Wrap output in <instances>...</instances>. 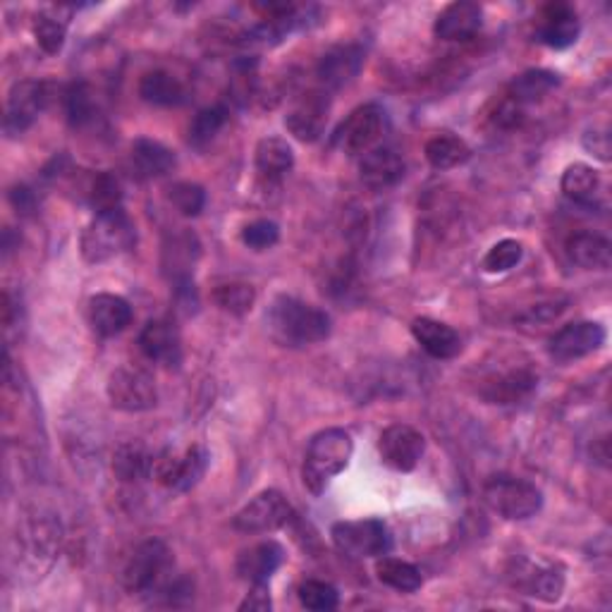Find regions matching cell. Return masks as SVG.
Segmentation results:
<instances>
[{
	"label": "cell",
	"mask_w": 612,
	"mask_h": 612,
	"mask_svg": "<svg viewBox=\"0 0 612 612\" xmlns=\"http://www.w3.org/2000/svg\"><path fill=\"white\" fill-rule=\"evenodd\" d=\"M268 328L283 345L302 347L323 343L331 335V316L302 299L280 295L268 309Z\"/></svg>",
	"instance_id": "6da1fadb"
},
{
	"label": "cell",
	"mask_w": 612,
	"mask_h": 612,
	"mask_svg": "<svg viewBox=\"0 0 612 612\" xmlns=\"http://www.w3.org/2000/svg\"><path fill=\"white\" fill-rule=\"evenodd\" d=\"M352 453V435L345 429H326L316 433L307 447L302 465V481L307 489L314 495H321L337 473L347 469Z\"/></svg>",
	"instance_id": "7a4b0ae2"
},
{
	"label": "cell",
	"mask_w": 612,
	"mask_h": 612,
	"mask_svg": "<svg viewBox=\"0 0 612 612\" xmlns=\"http://www.w3.org/2000/svg\"><path fill=\"white\" fill-rule=\"evenodd\" d=\"M136 242V228L122 206L96 214L82 232V256L86 264H106L130 252Z\"/></svg>",
	"instance_id": "3957f363"
},
{
	"label": "cell",
	"mask_w": 612,
	"mask_h": 612,
	"mask_svg": "<svg viewBox=\"0 0 612 612\" xmlns=\"http://www.w3.org/2000/svg\"><path fill=\"white\" fill-rule=\"evenodd\" d=\"M172 565L170 548L158 541L148 539L132 551L122 569V586L134 596H148L160 591Z\"/></svg>",
	"instance_id": "277c9868"
},
{
	"label": "cell",
	"mask_w": 612,
	"mask_h": 612,
	"mask_svg": "<svg viewBox=\"0 0 612 612\" xmlns=\"http://www.w3.org/2000/svg\"><path fill=\"white\" fill-rule=\"evenodd\" d=\"M483 501L495 515L509 521L533 517L543 507V493L531 481L517 477H491L483 483Z\"/></svg>",
	"instance_id": "5b68a950"
},
{
	"label": "cell",
	"mask_w": 612,
	"mask_h": 612,
	"mask_svg": "<svg viewBox=\"0 0 612 612\" xmlns=\"http://www.w3.org/2000/svg\"><path fill=\"white\" fill-rule=\"evenodd\" d=\"M206 467H208V453L202 445L187 447L184 453H178V449H164V453L154 455L152 477L156 479V483L164 485V489L184 493L202 481Z\"/></svg>",
	"instance_id": "8992f818"
},
{
	"label": "cell",
	"mask_w": 612,
	"mask_h": 612,
	"mask_svg": "<svg viewBox=\"0 0 612 612\" xmlns=\"http://www.w3.org/2000/svg\"><path fill=\"white\" fill-rule=\"evenodd\" d=\"M331 539L337 551L349 557H383L393 548L391 531L381 519L337 521L331 529Z\"/></svg>",
	"instance_id": "52a82bcc"
},
{
	"label": "cell",
	"mask_w": 612,
	"mask_h": 612,
	"mask_svg": "<svg viewBox=\"0 0 612 612\" xmlns=\"http://www.w3.org/2000/svg\"><path fill=\"white\" fill-rule=\"evenodd\" d=\"M385 110L376 104L359 106L349 112L347 120L335 132V144L349 156H364L376 148L385 134Z\"/></svg>",
	"instance_id": "ba28073f"
},
{
	"label": "cell",
	"mask_w": 612,
	"mask_h": 612,
	"mask_svg": "<svg viewBox=\"0 0 612 612\" xmlns=\"http://www.w3.org/2000/svg\"><path fill=\"white\" fill-rule=\"evenodd\" d=\"M108 399L120 411H148L158 403L156 381L152 373L136 367H122L110 373L108 379Z\"/></svg>",
	"instance_id": "9c48e42d"
},
{
	"label": "cell",
	"mask_w": 612,
	"mask_h": 612,
	"mask_svg": "<svg viewBox=\"0 0 612 612\" xmlns=\"http://www.w3.org/2000/svg\"><path fill=\"white\" fill-rule=\"evenodd\" d=\"M292 519V505L280 491L254 495L232 519V527L242 533H268L287 527Z\"/></svg>",
	"instance_id": "30bf717a"
},
{
	"label": "cell",
	"mask_w": 612,
	"mask_h": 612,
	"mask_svg": "<svg viewBox=\"0 0 612 612\" xmlns=\"http://www.w3.org/2000/svg\"><path fill=\"white\" fill-rule=\"evenodd\" d=\"M509 581L515 589L543 603H557L565 591V572L553 562L521 557L509 569Z\"/></svg>",
	"instance_id": "8fae6325"
},
{
	"label": "cell",
	"mask_w": 612,
	"mask_h": 612,
	"mask_svg": "<svg viewBox=\"0 0 612 612\" xmlns=\"http://www.w3.org/2000/svg\"><path fill=\"white\" fill-rule=\"evenodd\" d=\"M605 328L601 323L596 321H577V323H567V326H562L553 337L551 343H548V352L555 361H562V364H567V361H577L589 357L593 352H598L605 345Z\"/></svg>",
	"instance_id": "7c38bea8"
},
{
	"label": "cell",
	"mask_w": 612,
	"mask_h": 612,
	"mask_svg": "<svg viewBox=\"0 0 612 612\" xmlns=\"http://www.w3.org/2000/svg\"><path fill=\"white\" fill-rule=\"evenodd\" d=\"M379 453L385 467L395 471H415L427 453V439L407 423H393L381 433Z\"/></svg>",
	"instance_id": "4fadbf2b"
},
{
	"label": "cell",
	"mask_w": 612,
	"mask_h": 612,
	"mask_svg": "<svg viewBox=\"0 0 612 612\" xmlns=\"http://www.w3.org/2000/svg\"><path fill=\"white\" fill-rule=\"evenodd\" d=\"M46 84L44 82H34V80H24L12 86L8 94V108H5V120L3 128L10 136H17L27 132L34 120L39 118V112L46 106Z\"/></svg>",
	"instance_id": "5bb4252c"
},
{
	"label": "cell",
	"mask_w": 612,
	"mask_h": 612,
	"mask_svg": "<svg viewBox=\"0 0 612 612\" xmlns=\"http://www.w3.org/2000/svg\"><path fill=\"white\" fill-rule=\"evenodd\" d=\"M331 110V98L326 92H309L287 112L285 128L295 134L299 142H316L326 130Z\"/></svg>",
	"instance_id": "9a60e30c"
},
{
	"label": "cell",
	"mask_w": 612,
	"mask_h": 612,
	"mask_svg": "<svg viewBox=\"0 0 612 612\" xmlns=\"http://www.w3.org/2000/svg\"><path fill=\"white\" fill-rule=\"evenodd\" d=\"M405 170V158L388 146L371 148L359 160V180L373 192H385L397 182H403Z\"/></svg>",
	"instance_id": "2e32d148"
},
{
	"label": "cell",
	"mask_w": 612,
	"mask_h": 612,
	"mask_svg": "<svg viewBox=\"0 0 612 612\" xmlns=\"http://www.w3.org/2000/svg\"><path fill=\"white\" fill-rule=\"evenodd\" d=\"M581 34V22L577 10L567 3H551L541 10L539 15V41L551 48H569L577 44Z\"/></svg>",
	"instance_id": "e0dca14e"
},
{
	"label": "cell",
	"mask_w": 612,
	"mask_h": 612,
	"mask_svg": "<svg viewBox=\"0 0 612 612\" xmlns=\"http://www.w3.org/2000/svg\"><path fill=\"white\" fill-rule=\"evenodd\" d=\"M364 68V48L357 44L335 46L319 62V80L326 89H343Z\"/></svg>",
	"instance_id": "ac0fdd59"
},
{
	"label": "cell",
	"mask_w": 612,
	"mask_h": 612,
	"mask_svg": "<svg viewBox=\"0 0 612 612\" xmlns=\"http://www.w3.org/2000/svg\"><path fill=\"white\" fill-rule=\"evenodd\" d=\"M483 10L469 0L449 3L433 24V32L443 41H469L481 29Z\"/></svg>",
	"instance_id": "d6986e66"
},
{
	"label": "cell",
	"mask_w": 612,
	"mask_h": 612,
	"mask_svg": "<svg viewBox=\"0 0 612 612\" xmlns=\"http://www.w3.org/2000/svg\"><path fill=\"white\" fill-rule=\"evenodd\" d=\"M283 562H285V551L280 543L261 541L240 553L235 569L240 574V579L249 584H268V579L280 569Z\"/></svg>",
	"instance_id": "ffe728a7"
},
{
	"label": "cell",
	"mask_w": 612,
	"mask_h": 612,
	"mask_svg": "<svg viewBox=\"0 0 612 612\" xmlns=\"http://www.w3.org/2000/svg\"><path fill=\"white\" fill-rule=\"evenodd\" d=\"M89 323L104 337L120 335L132 323V307L120 295L101 292L89 299Z\"/></svg>",
	"instance_id": "44dd1931"
},
{
	"label": "cell",
	"mask_w": 612,
	"mask_h": 612,
	"mask_svg": "<svg viewBox=\"0 0 612 612\" xmlns=\"http://www.w3.org/2000/svg\"><path fill=\"white\" fill-rule=\"evenodd\" d=\"M411 335L421 345V349L433 359H453L461 352L459 333L447 323L433 319H417L411 323Z\"/></svg>",
	"instance_id": "7402d4cb"
},
{
	"label": "cell",
	"mask_w": 612,
	"mask_h": 612,
	"mask_svg": "<svg viewBox=\"0 0 612 612\" xmlns=\"http://www.w3.org/2000/svg\"><path fill=\"white\" fill-rule=\"evenodd\" d=\"M140 347L146 359L158 361V364L172 367L180 361V335L172 328L168 321H148L142 335H140Z\"/></svg>",
	"instance_id": "603a6c76"
},
{
	"label": "cell",
	"mask_w": 612,
	"mask_h": 612,
	"mask_svg": "<svg viewBox=\"0 0 612 612\" xmlns=\"http://www.w3.org/2000/svg\"><path fill=\"white\" fill-rule=\"evenodd\" d=\"M565 249L572 264L584 271H608L612 264V244L598 232H574Z\"/></svg>",
	"instance_id": "cb8c5ba5"
},
{
	"label": "cell",
	"mask_w": 612,
	"mask_h": 612,
	"mask_svg": "<svg viewBox=\"0 0 612 612\" xmlns=\"http://www.w3.org/2000/svg\"><path fill=\"white\" fill-rule=\"evenodd\" d=\"M70 17H72V8H68V5L46 8L34 17V36L44 53L56 56L62 51V46H65Z\"/></svg>",
	"instance_id": "d4e9b609"
},
{
	"label": "cell",
	"mask_w": 612,
	"mask_h": 612,
	"mask_svg": "<svg viewBox=\"0 0 612 612\" xmlns=\"http://www.w3.org/2000/svg\"><path fill=\"white\" fill-rule=\"evenodd\" d=\"M175 164H178V158H175V154L166 144L154 140H136L132 144V168L136 178H164V175H168L175 168Z\"/></svg>",
	"instance_id": "484cf974"
},
{
	"label": "cell",
	"mask_w": 612,
	"mask_h": 612,
	"mask_svg": "<svg viewBox=\"0 0 612 612\" xmlns=\"http://www.w3.org/2000/svg\"><path fill=\"white\" fill-rule=\"evenodd\" d=\"M295 166V152L280 136H266L256 144V170L264 180L285 178Z\"/></svg>",
	"instance_id": "4316f807"
},
{
	"label": "cell",
	"mask_w": 612,
	"mask_h": 612,
	"mask_svg": "<svg viewBox=\"0 0 612 612\" xmlns=\"http://www.w3.org/2000/svg\"><path fill=\"white\" fill-rule=\"evenodd\" d=\"M140 96L154 106H182L187 101V86L166 70L146 72L140 82Z\"/></svg>",
	"instance_id": "83f0119b"
},
{
	"label": "cell",
	"mask_w": 612,
	"mask_h": 612,
	"mask_svg": "<svg viewBox=\"0 0 612 612\" xmlns=\"http://www.w3.org/2000/svg\"><path fill=\"white\" fill-rule=\"evenodd\" d=\"M557 84H560L557 74L551 70H527L509 84L507 96L512 98V101H517L521 108H527L536 101H541V98H545Z\"/></svg>",
	"instance_id": "f1b7e54d"
},
{
	"label": "cell",
	"mask_w": 612,
	"mask_h": 612,
	"mask_svg": "<svg viewBox=\"0 0 612 612\" xmlns=\"http://www.w3.org/2000/svg\"><path fill=\"white\" fill-rule=\"evenodd\" d=\"M536 383H539V376H533L529 369H515L485 385L483 395L495 405H512L517 399L527 397L536 388Z\"/></svg>",
	"instance_id": "f546056e"
},
{
	"label": "cell",
	"mask_w": 612,
	"mask_h": 612,
	"mask_svg": "<svg viewBox=\"0 0 612 612\" xmlns=\"http://www.w3.org/2000/svg\"><path fill=\"white\" fill-rule=\"evenodd\" d=\"M152 465L154 455L142 443H122L112 453V473L120 481H136L144 477H152Z\"/></svg>",
	"instance_id": "4dcf8cb0"
},
{
	"label": "cell",
	"mask_w": 612,
	"mask_h": 612,
	"mask_svg": "<svg viewBox=\"0 0 612 612\" xmlns=\"http://www.w3.org/2000/svg\"><path fill=\"white\" fill-rule=\"evenodd\" d=\"M423 154H427V160L435 170H449L467 164L471 156V148L467 146L465 140L445 132L431 136L427 146H423Z\"/></svg>",
	"instance_id": "1f68e13d"
},
{
	"label": "cell",
	"mask_w": 612,
	"mask_h": 612,
	"mask_svg": "<svg viewBox=\"0 0 612 612\" xmlns=\"http://www.w3.org/2000/svg\"><path fill=\"white\" fill-rule=\"evenodd\" d=\"M560 187H562V194L572 199L574 204L591 206L593 199L598 196V190H601V175H598V170H593L591 166L574 164L562 172Z\"/></svg>",
	"instance_id": "d6a6232c"
},
{
	"label": "cell",
	"mask_w": 612,
	"mask_h": 612,
	"mask_svg": "<svg viewBox=\"0 0 612 612\" xmlns=\"http://www.w3.org/2000/svg\"><path fill=\"white\" fill-rule=\"evenodd\" d=\"M376 577L381 584L391 586V589L399 591V593H415L421 589L423 577L421 572L411 565L407 560H397V557H379L376 562Z\"/></svg>",
	"instance_id": "836d02e7"
},
{
	"label": "cell",
	"mask_w": 612,
	"mask_h": 612,
	"mask_svg": "<svg viewBox=\"0 0 612 612\" xmlns=\"http://www.w3.org/2000/svg\"><path fill=\"white\" fill-rule=\"evenodd\" d=\"M199 256V242L190 232L172 237V244L164 249V266L178 283H190V271H194V261Z\"/></svg>",
	"instance_id": "e575fe53"
},
{
	"label": "cell",
	"mask_w": 612,
	"mask_h": 612,
	"mask_svg": "<svg viewBox=\"0 0 612 612\" xmlns=\"http://www.w3.org/2000/svg\"><path fill=\"white\" fill-rule=\"evenodd\" d=\"M225 122H228V110L223 106H208L199 110L190 124V144L196 148L211 144L225 128Z\"/></svg>",
	"instance_id": "d590c367"
},
{
	"label": "cell",
	"mask_w": 612,
	"mask_h": 612,
	"mask_svg": "<svg viewBox=\"0 0 612 612\" xmlns=\"http://www.w3.org/2000/svg\"><path fill=\"white\" fill-rule=\"evenodd\" d=\"M214 302L223 311H228V314L242 316L247 311H252L256 302V292L254 287L247 283H223L214 290Z\"/></svg>",
	"instance_id": "8d00e7d4"
},
{
	"label": "cell",
	"mask_w": 612,
	"mask_h": 612,
	"mask_svg": "<svg viewBox=\"0 0 612 612\" xmlns=\"http://www.w3.org/2000/svg\"><path fill=\"white\" fill-rule=\"evenodd\" d=\"M86 194H89V204L96 208V214L120 208V204H122V187L116 175H110V172L94 175L89 192Z\"/></svg>",
	"instance_id": "74e56055"
},
{
	"label": "cell",
	"mask_w": 612,
	"mask_h": 612,
	"mask_svg": "<svg viewBox=\"0 0 612 612\" xmlns=\"http://www.w3.org/2000/svg\"><path fill=\"white\" fill-rule=\"evenodd\" d=\"M299 603H302L307 610L314 612H328L335 610L337 603H340V596H337V589L326 581L319 579H309L302 586H299Z\"/></svg>",
	"instance_id": "f35d334b"
},
{
	"label": "cell",
	"mask_w": 612,
	"mask_h": 612,
	"mask_svg": "<svg viewBox=\"0 0 612 612\" xmlns=\"http://www.w3.org/2000/svg\"><path fill=\"white\" fill-rule=\"evenodd\" d=\"M170 204L180 211L184 218H196L206 206V192L196 182H178L170 187Z\"/></svg>",
	"instance_id": "ab89813d"
},
{
	"label": "cell",
	"mask_w": 612,
	"mask_h": 612,
	"mask_svg": "<svg viewBox=\"0 0 612 612\" xmlns=\"http://www.w3.org/2000/svg\"><path fill=\"white\" fill-rule=\"evenodd\" d=\"M524 256V244L517 240H501L489 249V254L483 256V271L485 273H507L515 268Z\"/></svg>",
	"instance_id": "60d3db41"
},
{
	"label": "cell",
	"mask_w": 612,
	"mask_h": 612,
	"mask_svg": "<svg viewBox=\"0 0 612 612\" xmlns=\"http://www.w3.org/2000/svg\"><path fill=\"white\" fill-rule=\"evenodd\" d=\"M65 112L70 124H74V128H82V124L94 118V96L89 86L86 84L70 86L65 94Z\"/></svg>",
	"instance_id": "b9f144b4"
},
{
	"label": "cell",
	"mask_w": 612,
	"mask_h": 612,
	"mask_svg": "<svg viewBox=\"0 0 612 612\" xmlns=\"http://www.w3.org/2000/svg\"><path fill=\"white\" fill-rule=\"evenodd\" d=\"M280 240V228L273 220H254L242 230V242L254 252H266Z\"/></svg>",
	"instance_id": "7bdbcfd3"
},
{
	"label": "cell",
	"mask_w": 612,
	"mask_h": 612,
	"mask_svg": "<svg viewBox=\"0 0 612 612\" xmlns=\"http://www.w3.org/2000/svg\"><path fill=\"white\" fill-rule=\"evenodd\" d=\"M271 593L266 584H252V591L247 593L244 601L240 603V610H254V612H266L271 610Z\"/></svg>",
	"instance_id": "ee69618b"
},
{
	"label": "cell",
	"mask_w": 612,
	"mask_h": 612,
	"mask_svg": "<svg viewBox=\"0 0 612 612\" xmlns=\"http://www.w3.org/2000/svg\"><path fill=\"white\" fill-rule=\"evenodd\" d=\"M584 146L601 160L610 158V136H608V132H589L584 136Z\"/></svg>",
	"instance_id": "f6af8a7d"
},
{
	"label": "cell",
	"mask_w": 612,
	"mask_h": 612,
	"mask_svg": "<svg viewBox=\"0 0 612 612\" xmlns=\"http://www.w3.org/2000/svg\"><path fill=\"white\" fill-rule=\"evenodd\" d=\"M12 204H15L22 214L24 211H29L32 208V194L29 190H24V187H20V190L12 192Z\"/></svg>",
	"instance_id": "bcb514c9"
}]
</instances>
